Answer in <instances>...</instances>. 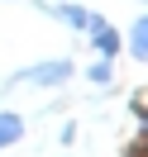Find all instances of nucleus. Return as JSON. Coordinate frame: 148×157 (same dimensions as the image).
Wrapping results in <instances>:
<instances>
[{"label":"nucleus","mask_w":148,"mask_h":157,"mask_svg":"<svg viewBox=\"0 0 148 157\" xmlns=\"http://www.w3.org/2000/svg\"><path fill=\"white\" fill-rule=\"evenodd\" d=\"M96 38H100V48H105V52H115V48H119V38H115V33H110V29H100Z\"/></svg>","instance_id":"nucleus-4"},{"label":"nucleus","mask_w":148,"mask_h":157,"mask_svg":"<svg viewBox=\"0 0 148 157\" xmlns=\"http://www.w3.org/2000/svg\"><path fill=\"white\" fill-rule=\"evenodd\" d=\"M134 52H138V57H148V19L138 24V33H134Z\"/></svg>","instance_id":"nucleus-3"},{"label":"nucleus","mask_w":148,"mask_h":157,"mask_svg":"<svg viewBox=\"0 0 148 157\" xmlns=\"http://www.w3.org/2000/svg\"><path fill=\"white\" fill-rule=\"evenodd\" d=\"M67 76V62H58V67H38V71H29V81H62Z\"/></svg>","instance_id":"nucleus-2"},{"label":"nucleus","mask_w":148,"mask_h":157,"mask_svg":"<svg viewBox=\"0 0 148 157\" xmlns=\"http://www.w3.org/2000/svg\"><path fill=\"white\" fill-rule=\"evenodd\" d=\"M19 133H24V124H19V119H14V114H0V147H10Z\"/></svg>","instance_id":"nucleus-1"}]
</instances>
